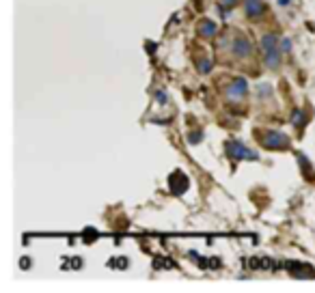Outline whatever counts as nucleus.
Here are the masks:
<instances>
[{
	"instance_id": "nucleus-15",
	"label": "nucleus",
	"mask_w": 315,
	"mask_h": 293,
	"mask_svg": "<svg viewBox=\"0 0 315 293\" xmlns=\"http://www.w3.org/2000/svg\"><path fill=\"white\" fill-rule=\"evenodd\" d=\"M279 48L283 50V54H289V52H291V41L287 39V37H283V39H281V43H279Z\"/></svg>"
},
{
	"instance_id": "nucleus-13",
	"label": "nucleus",
	"mask_w": 315,
	"mask_h": 293,
	"mask_svg": "<svg viewBox=\"0 0 315 293\" xmlns=\"http://www.w3.org/2000/svg\"><path fill=\"white\" fill-rule=\"evenodd\" d=\"M154 97H156V101H158V106H166L168 104V95L164 93L162 89H158L156 93H154Z\"/></svg>"
},
{
	"instance_id": "nucleus-9",
	"label": "nucleus",
	"mask_w": 315,
	"mask_h": 293,
	"mask_svg": "<svg viewBox=\"0 0 315 293\" xmlns=\"http://www.w3.org/2000/svg\"><path fill=\"white\" fill-rule=\"evenodd\" d=\"M168 186H171L173 194H184L188 190V177L184 175L182 171H175L171 177H168Z\"/></svg>"
},
{
	"instance_id": "nucleus-16",
	"label": "nucleus",
	"mask_w": 315,
	"mask_h": 293,
	"mask_svg": "<svg viewBox=\"0 0 315 293\" xmlns=\"http://www.w3.org/2000/svg\"><path fill=\"white\" fill-rule=\"evenodd\" d=\"M220 4H225V7H236V4H237V0H220Z\"/></svg>"
},
{
	"instance_id": "nucleus-12",
	"label": "nucleus",
	"mask_w": 315,
	"mask_h": 293,
	"mask_svg": "<svg viewBox=\"0 0 315 293\" xmlns=\"http://www.w3.org/2000/svg\"><path fill=\"white\" fill-rule=\"evenodd\" d=\"M257 97H259V99H268V97H272V86H270V84L257 86Z\"/></svg>"
},
{
	"instance_id": "nucleus-1",
	"label": "nucleus",
	"mask_w": 315,
	"mask_h": 293,
	"mask_svg": "<svg viewBox=\"0 0 315 293\" xmlns=\"http://www.w3.org/2000/svg\"><path fill=\"white\" fill-rule=\"evenodd\" d=\"M227 54L237 63H248L255 58V43L246 32L231 28V43H229V52Z\"/></svg>"
},
{
	"instance_id": "nucleus-8",
	"label": "nucleus",
	"mask_w": 315,
	"mask_h": 293,
	"mask_svg": "<svg viewBox=\"0 0 315 293\" xmlns=\"http://www.w3.org/2000/svg\"><path fill=\"white\" fill-rule=\"evenodd\" d=\"M197 35L201 39H214V37L218 35V26H216L214 20L203 18V20H199V24H197Z\"/></svg>"
},
{
	"instance_id": "nucleus-6",
	"label": "nucleus",
	"mask_w": 315,
	"mask_h": 293,
	"mask_svg": "<svg viewBox=\"0 0 315 293\" xmlns=\"http://www.w3.org/2000/svg\"><path fill=\"white\" fill-rule=\"evenodd\" d=\"M265 2L263 0H244V13L251 22H259L265 15Z\"/></svg>"
},
{
	"instance_id": "nucleus-2",
	"label": "nucleus",
	"mask_w": 315,
	"mask_h": 293,
	"mask_svg": "<svg viewBox=\"0 0 315 293\" xmlns=\"http://www.w3.org/2000/svg\"><path fill=\"white\" fill-rule=\"evenodd\" d=\"M222 97L229 106H242L248 97V82L242 75H236V78L227 80L225 89H222Z\"/></svg>"
},
{
	"instance_id": "nucleus-3",
	"label": "nucleus",
	"mask_w": 315,
	"mask_h": 293,
	"mask_svg": "<svg viewBox=\"0 0 315 293\" xmlns=\"http://www.w3.org/2000/svg\"><path fill=\"white\" fill-rule=\"evenodd\" d=\"M255 136H257L259 145L268 151H285L291 146L289 136L283 132H276V129H257Z\"/></svg>"
},
{
	"instance_id": "nucleus-7",
	"label": "nucleus",
	"mask_w": 315,
	"mask_h": 293,
	"mask_svg": "<svg viewBox=\"0 0 315 293\" xmlns=\"http://www.w3.org/2000/svg\"><path fill=\"white\" fill-rule=\"evenodd\" d=\"M263 65L270 69V72H276V69L283 65V50L281 48H272V50L263 52Z\"/></svg>"
},
{
	"instance_id": "nucleus-4",
	"label": "nucleus",
	"mask_w": 315,
	"mask_h": 293,
	"mask_svg": "<svg viewBox=\"0 0 315 293\" xmlns=\"http://www.w3.org/2000/svg\"><path fill=\"white\" fill-rule=\"evenodd\" d=\"M225 151H227V155L231 157V160H259L257 153H253L251 149H246L240 140H227L225 143Z\"/></svg>"
},
{
	"instance_id": "nucleus-14",
	"label": "nucleus",
	"mask_w": 315,
	"mask_h": 293,
	"mask_svg": "<svg viewBox=\"0 0 315 293\" xmlns=\"http://www.w3.org/2000/svg\"><path fill=\"white\" fill-rule=\"evenodd\" d=\"M201 138H203V132H201V129H194V132H188V143L197 145V143H201Z\"/></svg>"
},
{
	"instance_id": "nucleus-10",
	"label": "nucleus",
	"mask_w": 315,
	"mask_h": 293,
	"mask_svg": "<svg viewBox=\"0 0 315 293\" xmlns=\"http://www.w3.org/2000/svg\"><path fill=\"white\" fill-rule=\"evenodd\" d=\"M279 43H281V37L276 32H265L262 39H259V50L263 54V52L272 50V48H279Z\"/></svg>"
},
{
	"instance_id": "nucleus-11",
	"label": "nucleus",
	"mask_w": 315,
	"mask_h": 293,
	"mask_svg": "<svg viewBox=\"0 0 315 293\" xmlns=\"http://www.w3.org/2000/svg\"><path fill=\"white\" fill-rule=\"evenodd\" d=\"M291 123H294L296 127H305V123H307V112L300 110V108H294V112H291Z\"/></svg>"
},
{
	"instance_id": "nucleus-17",
	"label": "nucleus",
	"mask_w": 315,
	"mask_h": 293,
	"mask_svg": "<svg viewBox=\"0 0 315 293\" xmlns=\"http://www.w3.org/2000/svg\"><path fill=\"white\" fill-rule=\"evenodd\" d=\"M279 4H281V7H287V4H289V0H279Z\"/></svg>"
},
{
	"instance_id": "nucleus-5",
	"label": "nucleus",
	"mask_w": 315,
	"mask_h": 293,
	"mask_svg": "<svg viewBox=\"0 0 315 293\" xmlns=\"http://www.w3.org/2000/svg\"><path fill=\"white\" fill-rule=\"evenodd\" d=\"M214 54L208 52V50H199L197 54H194V69L201 73V75H208L211 73V69H214Z\"/></svg>"
}]
</instances>
